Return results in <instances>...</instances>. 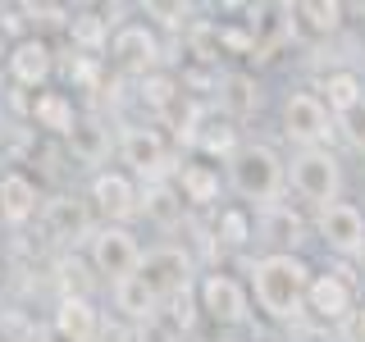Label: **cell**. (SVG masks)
Listing matches in <instances>:
<instances>
[{"instance_id":"cell-7","label":"cell","mask_w":365,"mask_h":342,"mask_svg":"<svg viewBox=\"0 0 365 342\" xmlns=\"http://www.w3.org/2000/svg\"><path fill=\"white\" fill-rule=\"evenodd\" d=\"M5 73H9V83L23 87V91H46V83H51V73H55V51H51V41L37 37V32H28L23 41H9V51H5Z\"/></svg>"},{"instance_id":"cell-4","label":"cell","mask_w":365,"mask_h":342,"mask_svg":"<svg viewBox=\"0 0 365 342\" xmlns=\"http://www.w3.org/2000/svg\"><path fill=\"white\" fill-rule=\"evenodd\" d=\"M87 260H91V269L106 274L110 283L128 279V274H137V265H142V242H137L123 224H106L87 237Z\"/></svg>"},{"instance_id":"cell-35","label":"cell","mask_w":365,"mask_h":342,"mask_svg":"<svg viewBox=\"0 0 365 342\" xmlns=\"http://www.w3.org/2000/svg\"><path fill=\"white\" fill-rule=\"evenodd\" d=\"M5 137H9V119H5V110H0V146H5Z\"/></svg>"},{"instance_id":"cell-26","label":"cell","mask_w":365,"mask_h":342,"mask_svg":"<svg viewBox=\"0 0 365 342\" xmlns=\"http://www.w3.org/2000/svg\"><path fill=\"white\" fill-rule=\"evenodd\" d=\"M215 237H220L224 247H247L251 242V214L242 210V205L220 210V219H215Z\"/></svg>"},{"instance_id":"cell-23","label":"cell","mask_w":365,"mask_h":342,"mask_svg":"<svg viewBox=\"0 0 365 342\" xmlns=\"http://www.w3.org/2000/svg\"><path fill=\"white\" fill-rule=\"evenodd\" d=\"M174 187L187 205H215L220 201V174H215L210 165H182Z\"/></svg>"},{"instance_id":"cell-15","label":"cell","mask_w":365,"mask_h":342,"mask_svg":"<svg viewBox=\"0 0 365 342\" xmlns=\"http://www.w3.org/2000/svg\"><path fill=\"white\" fill-rule=\"evenodd\" d=\"M306 311H311L315 319H324V324H342V319L356 311L351 283L342 279V274H315L311 288H306Z\"/></svg>"},{"instance_id":"cell-27","label":"cell","mask_w":365,"mask_h":342,"mask_svg":"<svg viewBox=\"0 0 365 342\" xmlns=\"http://www.w3.org/2000/svg\"><path fill=\"white\" fill-rule=\"evenodd\" d=\"M297 14H302L306 28H315V32H338L342 28V5L338 0H306V5H297Z\"/></svg>"},{"instance_id":"cell-13","label":"cell","mask_w":365,"mask_h":342,"mask_svg":"<svg viewBox=\"0 0 365 342\" xmlns=\"http://www.w3.org/2000/svg\"><path fill=\"white\" fill-rule=\"evenodd\" d=\"M41 187L32 174H23V169H5L0 174V224L9 228H23L28 219H37L41 214Z\"/></svg>"},{"instance_id":"cell-33","label":"cell","mask_w":365,"mask_h":342,"mask_svg":"<svg viewBox=\"0 0 365 342\" xmlns=\"http://www.w3.org/2000/svg\"><path fill=\"white\" fill-rule=\"evenodd\" d=\"M101 342H137V333H133L128 324L114 319V324H101Z\"/></svg>"},{"instance_id":"cell-16","label":"cell","mask_w":365,"mask_h":342,"mask_svg":"<svg viewBox=\"0 0 365 342\" xmlns=\"http://www.w3.org/2000/svg\"><path fill=\"white\" fill-rule=\"evenodd\" d=\"M41 219H46V233H51L55 242L91 237V210L78 197H51V201H41Z\"/></svg>"},{"instance_id":"cell-20","label":"cell","mask_w":365,"mask_h":342,"mask_svg":"<svg viewBox=\"0 0 365 342\" xmlns=\"http://www.w3.org/2000/svg\"><path fill=\"white\" fill-rule=\"evenodd\" d=\"M137 210L146 214L151 224H160V228H174V224H182V197H178V187L174 182H146V192H142V201H137Z\"/></svg>"},{"instance_id":"cell-12","label":"cell","mask_w":365,"mask_h":342,"mask_svg":"<svg viewBox=\"0 0 365 342\" xmlns=\"http://www.w3.org/2000/svg\"><path fill=\"white\" fill-rule=\"evenodd\" d=\"M319 237H324L329 251L338 256H356L365 251V214L351 201H334L319 210Z\"/></svg>"},{"instance_id":"cell-32","label":"cell","mask_w":365,"mask_h":342,"mask_svg":"<svg viewBox=\"0 0 365 342\" xmlns=\"http://www.w3.org/2000/svg\"><path fill=\"white\" fill-rule=\"evenodd\" d=\"M269 219H274V233H279L274 242H297V237H302V224L288 219V214H283L279 205H274V214H269Z\"/></svg>"},{"instance_id":"cell-29","label":"cell","mask_w":365,"mask_h":342,"mask_svg":"<svg viewBox=\"0 0 365 342\" xmlns=\"http://www.w3.org/2000/svg\"><path fill=\"white\" fill-rule=\"evenodd\" d=\"M68 83L83 87V91H96L101 87V60H96V55H73V64H68Z\"/></svg>"},{"instance_id":"cell-31","label":"cell","mask_w":365,"mask_h":342,"mask_svg":"<svg viewBox=\"0 0 365 342\" xmlns=\"http://www.w3.org/2000/svg\"><path fill=\"white\" fill-rule=\"evenodd\" d=\"M19 14L32 23V28H51V23H68V9L60 5H19Z\"/></svg>"},{"instance_id":"cell-17","label":"cell","mask_w":365,"mask_h":342,"mask_svg":"<svg viewBox=\"0 0 365 342\" xmlns=\"http://www.w3.org/2000/svg\"><path fill=\"white\" fill-rule=\"evenodd\" d=\"M28 123L51 137H68L78 128V110H73V96L64 91H32L28 100Z\"/></svg>"},{"instance_id":"cell-22","label":"cell","mask_w":365,"mask_h":342,"mask_svg":"<svg viewBox=\"0 0 365 342\" xmlns=\"http://www.w3.org/2000/svg\"><path fill=\"white\" fill-rule=\"evenodd\" d=\"M319 91H324V110L329 114H351V110H361V100H365V87H361V78L351 73V68H338V73H329L324 83H319Z\"/></svg>"},{"instance_id":"cell-3","label":"cell","mask_w":365,"mask_h":342,"mask_svg":"<svg viewBox=\"0 0 365 342\" xmlns=\"http://www.w3.org/2000/svg\"><path fill=\"white\" fill-rule=\"evenodd\" d=\"M288 182H292V192L302 201H311V205H334L342 201V165H338V155L329 151V146H311V151H297L288 160Z\"/></svg>"},{"instance_id":"cell-5","label":"cell","mask_w":365,"mask_h":342,"mask_svg":"<svg viewBox=\"0 0 365 342\" xmlns=\"http://www.w3.org/2000/svg\"><path fill=\"white\" fill-rule=\"evenodd\" d=\"M137 279H142L146 288L160 296V306H165L169 296L192 288V256L182 247H151V251H142Z\"/></svg>"},{"instance_id":"cell-34","label":"cell","mask_w":365,"mask_h":342,"mask_svg":"<svg viewBox=\"0 0 365 342\" xmlns=\"http://www.w3.org/2000/svg\"><path fill=\"white\" fill-rule=\"evenodd\" d=\"M356 333H361V338H365V301H361V306H356Z\"/></svg>"},{"instance_id":"cell-28","label":"cell","mask_w":365,"mask_h":342,"mask_svg":"<svg viewBox=\"0 0 365 342\" xmlns=\"http://www.w3.org/2000/svg\"><path fill=\"white\" fill-rule=\"evenodd\" d=\"M142 100L151 110H174V100H178V83L169 73H146L142 78Z\"/></svg>"},{"instance_id":"cell-25","label":"cell","mask_w":365,"mask_h":342,"mask_svg":"<svg viewBox=\"0 0 365 342\" xmlns=\"http://www.w3.org/2000/svg\"><path fill=\"white\" fill-rule=\"evenodd\" d=\"M220 105L228 110V119H247V114L260 105V91H256V83H251L247 73H233V78H224Z\"/></svg>"},{"instance_id":"cell-36","label":"cell","mask_w":365,"mask_h":342,"mask_svg":"<svg viewBox=\"0 0 365 342\" xmlns=\"http://www.w3.org/2000/svg\"><path fill=\"white\" fill-rule=\"evenodd\" d=\"M0 274H5V265H0Z\"/></svg>"},{"instance_id":"cell-6","label":"cell","mask_w":365,"mask_h":342,"mask_svg":"<svg viewBox=\"0 0 365 342\" xmlns=\"http://www.w3.org/2000/svg\"><path fill=\"white\" fill-rule=\"evenodd\" d=\"M283 133H288V142H297L302 151H311V146H324L329 137H334V114L324 110V100H319L315 91H292V96L283 100Z\"/></svg>"},{"instance_id":"cell-11","label":"cell","mask_w":365,"mask_h":342,"mask_svg":"<svg viewBox=\"0 0 365 342\" xmlns=\"http://www.w3.org/2000/svg\"><path fill=\"white\" fill-rule=\"evenodd\" d=\"M137 201H142V192H137L133 174H123V169H96V178H91V205H96L110 224L133 219Z\"/></svg>"},{"instance_id":"cell-1","label":"cell","mask_w":365,"mask_h":342,"mask_svg":"<svg viewBox=\"0 0 365 342\" xmlns=\"http://www.w3.org/2000/svg\"><path fill=\"white\" fill-rule=\"evenodd\" d=\"M311 265L292 251H269L251 265V292H256V306L269 319H297L306 306V288H311Z\"/></svg>"},{"instance_id":"cell-24","label":"cell","mask_w":365,"mask_h":342,"mask_svg":"<svg viewBox=\"0 0 365 342\" xmlns=\"http://www.w3.org/2000/svg\"><path fill=\"white\" fill-rule=\"evenodd\" d=\"M192 146L205 155H220V160H233L237 155V128H233V119H210V123H201L197 137H192Z\"/></svg>"},{"instance_id":"cell-18","label":"cell","mask_w":365,"mask_h":342,"mask_svg":"<svg viewBox=\"0 0 365 342\" xmlns=\"http://www.w3.org/2000/svg\"><path fill=\"white\" fill-rule=\"evenodd\" d=\"M110 301H114V311L123 315V324H151V319L160 315V296L146 288L137 274L110 283Z\"/></svg>"},{"instance_id":"cell-21","label":"cell","mask_w":365,"mask_h":342,"mask_svg":"<svg viewBox=\"0 0 365 342\" xmlns=\"http://www.w3.org/2000/svg\"><path fill=\"white\" fill-rule=\"evenodd\" d=\"M110 23L114 19L96 14V9H83V14H68L64 32H68V41H73L83 55H96V60H101V51L110 46Z\"/></svg>"},{"instance_id":"cell-8","label":"cell","mask_w":365,"mask_h":342,"mask_svg":"<svg viewBox=\"0 0 365 342\" xmlns=\"http://www.w3.org/2000/svg\"><path fill=\"white\" fill-rule=\"evenodd\" d=\"M106 51H110L114 68H123V73H133V78L160 73V41L146 23H123V28H114Z\"/></svg>"},{"instance_id":"cell-10","label":"cell","mask_w":365,"mask_h":342,"mask_svg":"<svg viewBox=\"0 0 365 342\" xmlns=\"http://www.w3.org/2000/svg\"><path fill=\"white\" fill-rule=\"evenodd\" d=\"M119 155H123V165L146 182H160L169 174V146H165V137L155 128H123Z\"/></svg>"},{"instance_id":"cell-14","label":"cell","mask_w":365,"mask_h":342,"mask_svg":"<svg viewBox=\"0 0 365 342\" xmlns=\"http://www.w3.org/2000/svg\"><path fill=\"white\" fill-rule=\"evenodd\" d=\"M101 311L91 306V296H60L51 311V328L60 342H101Z\"/></svg>"},{"instance_id":"cell-30","label":"cell","mask_w":365,"mask_h":342,"mask_svg":"<svg viewBox=\"0 0 365 342\" xmlns=\"http://www.w3.org/2000/svg\"><path fill=\"white\" fill-rule=\"evenodd\" d=\"M169 319H174V328H182V333H187V328H197V311L201 306L192 301V288L187 292H178V296H169Z\"/></svg>"},{"instance_id":"cell-2","label":"cell","mask_w":365,"mask_h":342,"mask_svg":"<svg viewBox=\"0 0 365 342\" xmlns=\"http://www.w3.org/2000/svg\"><path fill=\"white\" fill-rule=\"evenodd\" d=\"M228 187L251 205H274L279 192L288 187V165L279 160L274 146L247 142V146H237L233 160H228Z\"/></svg>"},{"instance_id":"cell-19","label":"cell","mask_w":365,"mask_h":342,"mask_svg":"<svg viewBox=\"0 0 365 342\" xmlns=\"http://www.w3.org/2000/svg\"><path fill=\"white\" fill-rule=\"evenodd\" d=\"M68 142V155L78 160V165H106L110 160V128L96 119H78V128L64 137Z\"/></svg>"},{"instance_id":"cell-9","label":"cell","mask_w":365,"mask_h":342,"mask_svg":"<svg viewBox=\"0 0 365 342\" xmlns=\"http://www.w3.org/2000/svg\"><path fill=\"white\" fill-rule=\"evenodd\" d=\"M197 306L215 319V324H247V315H251L247 288L233 279V274H220V269L205 274L197 283Z\"/></svg>"}]
</instances>
